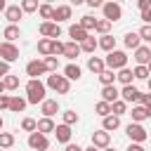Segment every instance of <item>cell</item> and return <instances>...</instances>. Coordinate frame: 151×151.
Returning <instances> with one entry per match:
<instances>
[{
    "mask_svg": "<svg viewBox=\"0 0 151 151\" xmlns=\"http://www.w3.org/2000/svg\"><path fill=\"white\" fill-rule=\"evenodd\" d=\"M45 83L38 78V80H28L26 83V101L28 104H42L47 97H45Z\"/></svg>",
    "mask_w": 151,
    "mask_h": 151,
    "instance_id": "cell-1",
    "label": "cell"
},
{
    "mask_svg": "<svg viewBox=\"0 0 151 151\" xmlns=\"http://www.w3.org/2000/svg\"><path fill=\"white\" fill-rule=\"evenodd\" d=\"M104 64L109 71H120V68H127V54L123 50H113L104 57Z\"/></svg>",
    "mask_w": 151,
    "mask_h": 151,
    "instance_id": "cell-2",
    "label": "cell"
},
{
    "mask_svg": "<svg viewBox=\"0 0 151 151\" xmlns=\"http://www.w3.org/2000/svg\"><path fill=\"white\" fill-rule=\"evenodd\" d=\"M45 87L54 90L57 94H68V90H71V80H66L64 76H57V73H52V76H47V83H45Z\"/></svg>",
    "mask_w": 151,
    "mask_h": 151,
    "instance_id": "cell-3",
    "label": "cell"
},
{
    "mask_svg": "<svg viewBox=\"0 0 151 151\" xmlns=\"http://www.w3.org/2000/svg\"><path fill=\"white\" fill-rule=\"evenodd\" d=\"M125 134L132 139V144H142V142H146V137H149L146 127L139 125V123H130V125L125 127Z\"/></svg>",
    "mask_w": 151,
    "mask_h": 151,
    "instance_id": "cell-4",
    "label": "cell"
},
{
    "mask_svg": "<svg viewBox=\"0 0 151 151\" xmlns=\"http://www.w3.org/2000/svg\"><path fill=\"white\" fill-rule=\"evenodd\" d=\"M17 59H19V47L14 42H0V61L12 64Z\"/></svg>",
    "mask_w": 151,
    "mask_h": 151,
    "instance_id": "cell-5",
    "label": "cell"
},
{
    "mask_svg": "<svg viewBox=\"0 0 151 151\" xmlns=\"http://www.w3.org/2000/svg\"><path fill=\"white\" fill-rule=\"evenodd\" d=\"M101 12H104V19L111 21V24L123 17V7H120L118 2H104V5H101Z\"/></svg>",
    "mask_w": 151,
    "mask_h": 151,
    "instance_id": "cell-6",
    "label": "cell"
},
{
    "mask_svg": "<svg viewBox=\"0 0 151 151\" xmlns=\"http://www.w3.org/2000/svg\"><path fill=\"white\" fill-rule=\"evenodd\" d=\"M28 146H31L33 151H47V149H50V139L35 130V132L28 134Z\"/></svg>",
    "mask_w": 151,
    "mask_h": 151,
    "instance_id": "cell-7",
    "label": "cell"
},
{
    "mask_svg": "<svg viewBox=\"0 0 151 151\" xmlns=\"http://www.w3.org/2000/svg\"><path fill=\"white\" fill-rule=\"evenodd\" d=\"M38 31H40V35H42V38H50V40H57V38L61 35L59 24H54V21H42Z\"/></svg>",
    "mask_w": 151,
    "mask_h": 151,
    "instance_id": "cell-8",
    "label": "cell"
},
{
    "mask_svg": "<svg viewBox=\"0 0 151 151\" xmlns=\"http://www.w3.org/2000/svg\"><path fill=\"white\" fill-rule=\"evenodd\" d=\"M45 73L47 71H45L42 59H33V61L26 64V76H31V80H38V76H45Z\"/></svg>",
    "mask_w": 151,
    "mask_h": 151,
    "instance_id": "cell-9",
    "label": "cell"
},
{
    "mask_svg": "<svg viewBox=\"0 0 151 151\" xmlns=\"http://www.w3.org/2000/svg\"><path fill=\"white\" fill-rule=\"evenodd\" d=\"M120 99H123L125 104H137V101L142 99V92H139L134 85H125V87L120 90Z\"/></svg>",
    "mask_w": 151,
    "mask_h": 151,
    "instance_id": "cell-10",
    "label": "cell"
},
{
    "mask_svg": "<svg viewBox=\"0 0 151 151\" xmlns=\"http://www.w3.org/2000/svg\"><path fill=\"white\" fill-rule=\"evenodd\" d=\"M109 144H111V134L109 132H104V130H94L92 132V146L94 149H101L104 151Z\"/></svg>",
    "mask_w": 151,
    "mask_h": 151,
    "instance_id": "cell-11",
    "label": "cell"
},
{
    "mask_svg": "<svg viewBox=\"0 0 151 151\" xmlns=\"http://www.w3.org/2000/svg\"><path fill=\"white\" fill-rule=\"evenodd\" d=\"M40 113H42V118H52L54 113H59V101L57 99H45L40 104Z\"/></svg>",
    "mask_w": 151,
    "mask_h": 151,
    "instance_id": "cell-12",
    "label": "cell"
},
{
    "mask_svg": "<svg viewBox=\"0 0 151 151\" xmlns=\"http://www.w3.org/2000/svg\"><path fill=\"white\" fill-rule=\"evenodd\" d=\"M134 61H137V66H146V64L151 61V47L139 45V47L134 50Z\"/></svg>",
    "mask_w": 151,
    "mask_h": 151,
    "instance_id": "cell-13",
    "label": "cell"
},
{
    "mask_svg": "<svg viewBox=\"0 0 151 151\" xmlns=\"http://www.w3.org/2000/svg\"><path fill=\"white\" fill-rule=\"evenodd\" d=\"M21 17H24V12H21V7H19V5H7V9H5V19H7L12 26H17Z\"/></svg>",
    "mask_w": 151,
    "mask_h": 151,
    "instance_id": "cell-14",
    "label": "cell"
},
{
    "mask_svg": "<svg viewBox=\"0 0 151 151\" xmlns=\"http://www.w3.org/2000/svg\"><path fill=\"white\" fill-rule=\"evenodd\" d=\"M118 99H120V92H118L116 85H106V87H101V101L113 104V101H118Z\"/></svg>",
    "mask_w": 151,
    "mask_h": 151,
    "instance_id": "cell-15",
    "label": "cell"
},
{
    "mask_svg": "<svg viewBox=\"0 0 151 151\" xmlns=\"http://www.w3.org/2000/svg\"><path fill=\"white\" fill-rule=\"evenodd\" d=\"M71 134H73V132H71V127H68V125H64V123L54 127V137H57V142H59V144H71Z\"/></svg>",
    "mask_w": 151,
    "mask_h": 151,
    "instance_id": "cell-16",
    "label": "cell"
},
{
    "mask_svg": "<svg viewBox=\"0 0 151 151\" xmlns=\"http://www.w3.org/2000/svg\"><path fill=\"white\" fill-rule=\"evenodd\" d=\"M66 19H71V5H59V7H54L52 21L59 24V21H66Z\"/></svg>",
    "mask_w": 151,
    "mask_h": 151,
    "instance_id": "cell-17",
    "label": "cell"
},
{
    "mask_svg": "<svg viewBox=\"0 0 151 151\" xmlns=\"http://www.w3.org/2000/svg\"><path fill=\"white\" fill-rule=\"evenodd\" d=\"M68 35L73 38V42H78V45H80V42H83V40H85L90 33H87L85 28H80L78 24H71V26H68Z\"/></svg>",
    "mask_w": 151,
    "mask_h": 151,
    "instance_id": "cell-18",
    "label": "cell"
},
{
    "mask_svg": "<svg viewBox=\"0 0 151 151\" xmlns=\"http://www.w3.org/2000/svg\"><path fill=\"white\" fill-rule=\"evenodd\" d=\"M87 68H90L92 73H97V76H99V73H104V71H106V64H104V59H101V57H94V54H92V57L87 59Z\"/></svg>",
    "mask_w": 151,
    "mask_h": 151,
    "instance_id": "cell-19",
    "label": "cell"
},
{
    "mask_svg": "<svg viewBox=\"0 0 151 151\" xmlns=\"http://www.w3.org/2000/svg\"><path fill=\"white\" fill-rule=\"evenodd\" d=\"M120 127V118L118 116H106V118H101V130L104 132H113V130H118Z\"/></svg>",
    "mask_w": 151,
    "mask_h": 151,
    "instance_id": "cell-20",
    "label": "cell"
},
{
    "mask_svg": "<svg viewBox=\"0 0 151 151\" xmlns=\"http://www.w3.org/2000/svg\"><path fill=\"white\" fill-rule=\"evenodd\" d=\"M78 54H80V45L78 42H64V57L66 59H71V64H73V59H78Z\"/></svg>",
    "mask_w": 151,
    "mask_h": 151,
    "instance_id": "cell-21",
    "label": "cell"
},
{
    "mask_svg": "<svg viewBox=\"0 0 151 151\" xmlns=\"http://www.w3.org/2000/svg\"><path fill=\"white\" fill-rule=\"evenodd\" d=\"M123 42H125V47H127V50H137V47L142 45V40H139V33H137V31H130V33H125Z\"/></svg>",
    "mask_w": 151,
    "mask_h": 151,
    "instance_id": "cell-22",
    "label": "cell"
},
{
    "mask_svg": "<svg viewBox=\"0 0 151 151\" xmlns=\"http://www.w3.org/2000/svg\"><path fill=\"white\" fill-rule=\"evenodd\" d=\"M80 76H83V71H80L78 64H66V66H64V78H66V80H78Z\"/></svg>",
    "mask_w": 151,
    "mask_h": 151,
    "instance_id": "cell-23",
    "label": "cell"
},
{
    "mask_svg": "<svg viewBox=\"0 0 151 151\" xmlns=\"http://www.w3.org/2000/svg\"><path fill=\"white\" fill-rule=\"evenodd\" d=\"M97 45L109 54V52H113V50H116V38H113V35H101V38L97 40Z\"/></svg>",
    "mask_w": 151,
    "mask_h": 151,
    "instance_id": "cell-24",
    "label": "cell"
},
{
    "mask_svg": "<svg viewBox=\"0 0 151 151\" xmlns=\"http://www.w3.org/2000/svg\"><path fill=\"white\" fill-rule=\"evenodd\" d=\"M116 80L125 87V85H132L134 76H132V71H130V68H120V71H116Z\"/></svg>",
    "mask_w": 151,
    "mask_h": 151,
    "instance_id": "cell-25",
    "label": "cell"
},
{
    "mask_svg": "<svg viewBox=\"0 0 151 151\" xmlns=\"http://www.w3.org/2000/svg\"><path fill=\"white\" fill-rule=\"evenodd\" d=\"M26 104H28L26 97H19V94L17 97H9V111H14V113H21L26 109Z\"/></svg>",
    "mask_w": 151,
    "mask_h": 151,
    "instance_id": "cell-26",
    "label": "cell"
},
{
    "mask_svg": "<svg viewBox=\"0 0 151 151\" xmlns=\"http://www.w3.org/2000/svg\"><path fill=\"white\" fill-rule=\"evenodd\" d=\"M130 116H132V123H139V125H142V120H146V118H149V113H146V109H144L142 104H137V106H132V111H130Z\"/></svg>",
    "mask_w": 151,
    "mask_h": 151,
    "instance_id": "cell-27",
    "label": "cell"
},
{
    "mask_svg": "<svg viewBox=\"0 0 151 151\" xmlns=\"http://www.w3.org/2000/svg\"><path fill=\"white\" fill-rule=\"evenodd\" d=\"M54 127H57V125H54V120H52V118H40L35 130H38L40 134H45V137H47V132H54Z\"/></svg>",
    "mask_w": 151,
    "mask_h": 151,
    "instance_id": "cell-28",
    "label": "cell"
},
{
    "mask_svg": "<svg viewBox=\"0 0 151 151\" xmlns=\"http://www.w3.org/2000/svg\"><path fill=\"white\" fill-rule=\"evenodd\" d=\"M97 47H99V45H97V38H94V35H87V38L80 42V52H87V54H94Z\"/></svg>",
    "mask_w": 151,
    "mask_h": 151,
    "instance_id": "cell-29",
    "label": "cell"
},
{
    "mask_svg": "<svg viewBox=\"0 0 151 151\" xmlns=\"http://www.w3.org/2000/svg\"><path fill=\"white\" fill-rule=\"evenodd\" d=\"M2 35H5V42H14L19 35H21V31H19V26H5V31H2Z\"/></svg>",
    "mask_w": 151,
    "mask_h": 151,
    "instance_id": "cell-30",
    "label": "cell"
},
{
    "mask_svg": "<svg viewBox=\"0 0 151 151\" xmlns=\"http://www.w3.org/2000/svg\"><path fill=\"white\" fill-rule=\"evenodd\" d=\"M78 26H80V28H85V31L90 33V31H94V28H97V19H94V17H90V14H85V17H80Z\"/></svg>",
    "mask_w": 151,
    "mask_h": 151,
    "instance_id": "cell-31",
    "label": "cell"
},
{
    "mask_svg": "<svg viewBox=\"0 0 151 151\" xmlns=\"http://www.w3.org/2000/svg\"><path fill=\"white\" fill-rule=\"evenodd\" d=\"M38 52L42 57H52V40L50 38H40L38 40Z\"/></svg>",
    "mask_w": 151,
    "mask_h": 151,
    "instance_id": "cell-32",
    "label": "cell"
},
{
    "mask_svg": "<svg viewBox=\"0 0 151 151\" xmlns=\"http://www.w3.org/2000/svg\"><path fill=\"white\" fill-rule=\"evenodd\" d=\"M38 14L45 19V21H52V14H54V7L50 5V2H42L40 7H38Z\"/></svg>",
    "mask_w": 151,
    "mask_h": 151,
    "instance_id": "cell-33",
    "label": "cell"
},
{
    "mask_svg": "<svg viewBox=\"0 0 151 151\" xmlns=\"http://www.w3.org/2000/svg\"><path fill=\"white\" fill-rule=\"evenodd\" d=\"M113 80H116V71H104V73H99V83H101V87H106V85H113Z\"/></svg>",
    "mask_w": 151,
    "mask_h": 151,
    "instance_id": "cell-34",
    "label": "cell"
},
{
    "mask_svg": "<svg viewBox=\"0 0 151 151\" xmlns=\"http://www.w3.org/2000/svg\"><path fill=\"white\" fill-rule=\"evenodd\" d=\"M94 113L101 116V118L111 116V104H106V101H97V104H94Z\"/></svg>",
    "mask_w": 151,
    "mask_h": 151,
    "instance_id": "cell-35",
    "label": "cell"
},
{
    "mask_svg": "<svg viewBox=\"0 0 151 151\" xmlns=\"http://www.w3.org/2000/svg\"><path fill=\"white\" fill-rule=\"evenodd\" d=\"M125 111H127V104H125L123 99H118V101H113V104H111V116H118V118H120Z\"/></svg>",
    "mask_w": 151,
    "mask_h": 151,
    "instance_id": "cell-36",
    "label": "cell"
},
{
    "mask_svg": "<svg viewBox=\"0 0 151 151\" xmlns=\"http://www.w3.org/2000/svg\"><path fill=\"white\" fill-rule=\"evenodd\" d=\"M9 146H14V134L12 132H0V149L5 151Z\"/></svg>",
    "mask_w": 151,
    "mask_h": 151,
    "instance_id": "cell-37",
    "label": "cell"
},
{
    "mask_svg": "<svg viewBox=\"0 0 151 151\" xmlns=\"http://www.w3.org/2000/svg\"><path fill=\"white\" fill-rule=\"evenodd\" d=\"M19 7H21V12H24V14H26V12L31 14V12H38V7H40V5H38V0H21V5H19Z\"/></svg>",
    "mask_w": 151,
    "mask_h": 151,
    "instance_id": "cell-38",
    "label": "cell"
},
{
    "mask_svg": "<svg viewBox=\"0 0 151 151\" xmlns=\"http://www.w3.org/2000/svg\"><path fill=\"white\" fill-rule=\"evenodd\" d=\"M42 64H45V71H47V73H57V68H59L57 57H45V59H42Z\"/></svg>",
    "mask_w": 151,
    "mask_h": 151,
    "instance_id": "cell-39",
    "label": "cell"
},
{
    "mask_svg": "<svg viewBox=\"0 0 151 151\" xmlns=\"http://www.w3.org/2000/svg\"><path fill=\"white\" fill-rule=\"evenodd\" d=\"M61 118H64V125H68V127L78 123V113H76L73 109H68V111H64V113H61Z\"/></svg>",
    "mask_w": 151,
    "mask_h": 151,
    "instance_id": "cell-40",
    "label": "cell"
},
{
    "mask_svg": "<svg viewBox=\"0 0 151 151\" xmlns=\"http://www.w3.org/2000/svg\"><path fill=\"white\" fill-rule=\"evenodd\" d=\"M2 85H5V90H17V87H19V78L9 73V76L2 78Z\"/></svg>",
    "mask_w": 151,
    "mask_h": 151,
    "instance_id": "cell-41",
    "label": "cell"
},
{
    "mask_svg": "<svg viewBox=\"0 0 151 151\" xmlns=\"http://www.w3.org/2000/svg\"><path fill=\"white\" fill-rule=\"evenodd\" d=\"M109 28H111V21H106V19H97V33H101V35H109Z\"/></svg>",
    "mask_w": 151,
    "mask_h": 151,
    "instance_id": "cell-42",
    "label": "cell"
},
{
    "mask_svg": "<svg viewBox=\"0 0 151 151\" xmlns=\"http://www.w3.org/2000/svg\"><path fill=\"white\" fill-rule=\"evenodd\" d=\"M132 76H134L137 80H149V78H151V76H149V71H146V66H134Z\"/></svg>",
    "mask_w": 151,
    "mask_h": 151,
    "instance_id": "cell-43",
    "label": "cell"
},
{
    "mask_svg": "<svg viewBox=\"0 0 151 151\" xmlns=\"http://www.w3.org/2000/svg\"><path fill=\"white\" fill-rule=\"evenodd\" d=\"M35 127H38V120H33V118H24V120H21V130H26L28 134L35 132Z\"/></svg>",
    "mask_w": 151,
    "mask_h": 151,
    "instance_id": "cell-44",
    "label": "cell"
},
{
    "mask_svg": "<svg viewBox=\"0 0 151 151\" xmlns=\"http://www.w3.org/2000/svg\"><path fill=\"white\" fill-rule=\"evenodd\" d=\"M137 33H139V40H144V42H151V26H146V24H144V26H142Z\"/></svg>",
    "mask_w": 151,
    "mask_h": 151,
    "instance_id": "cell-45",
    "label": "cell"
},
{
    "mask_svg": "<svg viewBox=\"0 0 151 151\" xmlns=\"http://www.w3.org/2000/svg\"><path fill=\"white\" fill-rule=\"evenodd\" d=\"M57 54H64V42L61 40H52V57Z\"/></svg>",
    "mask_w": 151,
    "mask_h": 151,
    "instance_id": "cell-46",
    "label": "cell"
},
{
    "mask_svg": "<svg viewBox=\"0 0 151 151\" xmlns=\"http://www.w3.org/2000/svg\"><path fill=\"white\" fill-rule=\"evenodd\" d=\"M137 7H139V12L144 14V12H149V9H151V0H139V2H137Z\"/></svg>",
    "mask_w": 151,
    "mask_h": 151,
    "instance_id": "cell-47",
    "label": "cell"
},
{
    "mask_svg": "<svg viewBox=\"0 0 151 151\" xmlns=\"http://www.w3.org/2000/svg\"><path fill=\"white\" fill-rule=\"evenodd\" d=\"M9 109V94H0V111Z\"/></svg>",
    "mask_w": 151,
    "mask_h": 151,
    "instance_id": "cell-48",
    "label": "cell"
},
{
    "mask_svg": "<svg viewBox=\"0 0 151 151\" xmlns=\"http://www.w3.org/2000/svg\"><path fill=\"white\" fill-rule=\"evenodd\" d=\"M5 76H9V64H5V61H0V80H2Z\"/></svg>",
    "mask_w": 151,
    "mask_h": 151,
    "instance_id": "cell-49",
    "label": "cell"
},
{
    "mask_svg": "<svg viewBox=\"0 0 151 151\" xmlns=\"http://www.w3.org/2000/svg\"><path fill=\"white\" fill-rule=\"evenodd\" d=\"M139 104H142V106H149V104H151V92H146V94L142 92V99H139Z\"/></svg>",
    "mask_w": 151,
    "mask_h": 151,
    "instance_id": "cell-50",
    "label": "cell"
},
{
    "mask_svg": "<svg viewBox=\"0 0 151 151\" xmlns=\"http://www.w3.org/2000/svg\"><path fill=\"white\" fill-rule=\"evenodd\" d=\"M104 2L101 0H87V7H92V9H97V7H101Z\"/></svg>",
    "mask_w": 151,
    "mask_h": 151,
    "instance_id": "cell-51",
    "label": "cell"
},
{
    "mask_svg": "<svg viewBox=\"0 0 151 151\" xmlns=\"http://www.w3.org/2000/svg\"><path fill=\"white\" fill-rule=\"evenodd\" d=\"M64 151H83V146H80V144H66Z\"/></svg>",
    "mask_w": 151,
    "mask_h": 151,
    "instance_id": "cell-52",
    "label": "cell"
},
{
    "mask_svg": "<svg viewBox=\"0 0 151 151\" xmlns=\"http://www.w3.org/2000/svg\"><path fill=\"white\" fill-rule=\"evenodd\" d=\"M127 151H146V149H144L142 144H130V146H127Z\"/></svg>",
    "mask_w": 151,
    "mask_h": 151,
    "instance_id": "cell-53",
    "label": "cell"
},
{
    "mask_svg": "<svg viewBox=\"0 0 151 151\" xmlns=\"http://www.w3.org/2000/svg\"><path fill=\"white\" fill-rule=\"evenodd\" d=\"M142 19L146 21V26H151V9H149V12H144V14H142Z\"/></svg>",
    "mask_w": 151,
    "mask_h": 151,
    "instance_id": "cell-54",
    "label": "cell"
},
{
    "mask_svg": "<svg viewBox=\"0 0 151 151\" xmlns=\"http://www.w3.org/2000/svg\"><path fill=\"white\" fill-rule=\"evenodd\" d=\"M5 9H7V2H5V0H0V12H5Z\"/></svg>",
    "mask_w": 151,
    "mask_h": 151,
    "instance_id": "cell-55",
    "label": "cell"
},
{
    "mask_svg": "<svg viewBox=\"0 0 151 151\" xmlns=\"http://www.w3.org/2000/svg\"><path fill=\"white\" fill-rule=\"evenodd\" d=\"M144 109H146V113H149V118H151V104H149V106H144Z\"/></svg>",
    "mask_w": 151,
    "mask_h": 151,
    "instance_id": "cell-56",
    "label": "cell"
},
{
    "mask_svg": "<svg viewBox=\"0 0 151 151\" xmlns=\"http://www.w3.org/2000/svg\"><path fill=\"white\" fill-rule=\"evenodd\" d=\"M0 94H5V85H2V80H0Z\"/></svg>",
    "mask_w": 151,
    "mask_h": 151,
    "instance_id": "cell-57",
    "label": "cell"
},
{
    "mask_svg": "<svg viewBox=\"0 0 151 151\" xmlns=\"http://www.w3.org/2000/svg\"><path fill=\"white\" fill-rule=\"evenodd\" d=\"M83 151H99V149H94V146H87V149H83Z\"/></svg>",
    "mask_w": 151,
    "mask_h": 151,
    "instance_id": "cell-58",
    "label": "cell"
},
{
    "mask_svg": "<svg viewBox=\"0 0 151 151\" xmlns=\"http://www.w3.org/2000/svg\"><path fill=\"white\" fill-rule=\"evenodd\" d=\"M146 71H149V76H151V61H149V64H146Z\"/></svg>",
    "mask_w": 151,
    "mask_h": 151,
    "instance_id": "cell-59",
    "label": "cell"
},
{
    "mask_svg": "<svg viewBox=\"0 0 151 151\" xmlns=\"http://www.w3.org/2000/svg\"><path fill=\"white\" fill-rule=\"evenodd\" d=\"M146 85H149V92H151V78H149V80H146Z\"/></svg>",
    "mask_w": 151,
    "mask_h": 151,
    "instance_id": "cell-60",
    "label": "cell"
},
{
    "mask_svg": "<svg viewBox=\"0 0 151 151\" xmlns=\"http://www.w3.org/2000/svg\"><path fill=\"white\" fill-rule=\"evenodd\" d=\"M104 151H116V149H111V146H106V149H104Z\"/></svg>",
    "mask_w": 151,
    "mask_h": 151,
    "instance_id": "cell-61",
    "label": "cell"
},
{
    "mask_svg": "<svg viewBox=\"0 0 151 151\" xmlns=\"http://www.w3.org/2000/svg\"><path fill=\"white\" fill-rule=\"evenodd\" d=\"M0 151H2V149H0Z\"/></svg>",
    "mask_w": 151,
    "mask_h": 151,
    "instance_id": "cell-62",
    "label": "cell"
}]
</instances>
